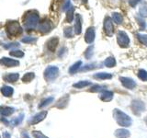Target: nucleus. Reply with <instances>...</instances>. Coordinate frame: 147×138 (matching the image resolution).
<instances>
[{
	"instance_id": "obj_1",
	"label": "nucleus",
	"mask_w": 147,
	"mask_h": 138,
	"mask_svg": "<svg viewBox=\"0 0 147 138\" xmlns=\"http://www.w3.org/2000/svg\"><path fill=\"white\" fill-rule=\"evenodd\" d=\"M23 24L27 30H34L39 24V15L35 11H29L23 18Z\"/></svg>"
},
{
	"instance_id": "obj_2",
	"label": "nucleus",
	"mask_w": 147,
	"mask_h": 138,
	"mask_svg": "<svg viewBox=\"0 0 147 138\" xmlns=\"http://www.w3.org/2000/svg\"><path fill=\"white\" fill-rule=\"evenodd\" d=\"M113 116L119 125L122 127H129L131 125V119L130 118V116H128L126 113L121 112V110L115 109L113 112Z\"/></svg>"
},
{
	"instance_id": "obj_3",
	"label": "nucleus",
	"mask_w": 147,
	"mask_h": 138,
	"mask_svg": "<svg viewBox=\"0 0 147 138\" xmlns=\"http://www.w3.org/2000/svg\"><path fill=\"white\" fill-rule=\"evenodd\" d=\"M7 32L10 36H17L22 32V29L18 21H9L7 25Z\"/></svg>"
},
{
	"instance_id": "obj_4",
	"label": "nucleus",
	"mask_w": 147,
	"mask_h": 138,
	"mask_svg": "<svg viewBox=\"0 0 147 138\" xmlns=\"http://www.w3.org/2000/svg\"><path fill=\"white\" fill-rule=\"evenodd\" d=\"M59 75V68L57 66H48L44 71V78L47 81H53Z\"/></svg>"
},
{
	"instance_id": "obj_5",
	"label": "nucleus",
	"mask_w": 147,
	"mask_h": 138,
	"mask_svg": "<svg viewBox=\"0 0 147 138\" xmlns=\"http://www.w3.org/2000/svg\"><path fill=\"white\" fill-rule=\"evenodd\" d=\"M117 41H118V44L121 46V47L126 48L129 46V43H130V39H129L126 32L119 30L117 34Z\"/></svg>"
},
{
	"instance_id": "obj_6",
	"label": "nucleus",
	"mask_w": 147,
	"mask_h": 138,
	"mask_svg": "<svg viewBox=\"0 0 147 138\" xmlns=\"http://www.w3.org/2000/svg\"><path fill=\"white\" fill-rule=\"evenodd\" d=\"M104 31L109 37L112 36L114 31V27L112 23V18L109 17H106L104 20Z\"/></svg>"
},
{
	"instance_id": "obj_7",
	"label": "nucleus",
	"mask_w": 147,
	"mask_h": 138,
	"mask_svg": "<svg viewBox=\"0 0 147 138\" xmlns=\"http://www.w3.org/2000/svg\"><path fill=\"white\" fill-rule=\"evenodd\" d=\"M131 109L134 114L139 115L141 112H144L145 110V105L144 102H142L141 100H133L131 103Z\"/></svg>"
},
{
	"instance_id": "obj_8",
	"label": "nucleus",
	"mask_w": 147,
	"mask_h": 138,
	"mask_svg": "<svg viewBox=\"0 0 147 138\" xmlns=\"http://www.w3.org/2000/svg\"><path fill=\"white\" fill-rule=\"evenodd\" d=\"M119 80H121L123 87H126V89H133L136 87L135 81L133 79H131V78H130V77L121 76V77H119Z\"/></svg>"
},
{
	"instance_id": "obj_9",
	"label": "nucleus",
	"mask_w": 147,
	"mask_h": 138,
	"mask_svg": "<svg viewBox=\"0 0 147 138\" xmlns=\"http://www.w3.org/2000/svg\"><path fill=\"white\" fill-rule=\"evenodd\" d=\"M0 64H2V66H7V67H13V66H20V62L17 61V60L11 59V58L2 57L0 59Z\"/></svg>"
},
{
	"instance_id": "obj_10",
	"label": "nucleus",
	"mask_w": 147,
	"mask_h": 138,
	"mask_svg": "<svg viewBox=\"0 0 147 138\" xmlns=\"http://www.w3.org/2000/svg\"><path fill=\"white\" fill-rule=\"evenodd\" d=\"M52 28H53V26H52L51 21L48 20H45L39 25V30L41 32V33L46 34V33H48V32L51 31Z\"/></svg>"
},
{
	"instance_id": "obj_11",
	"label": "nucleus",
	"mask_w": 147,
	"mask_h": 138,
	"mask_svg": "<svg viewBox=\"0 0 147 138\" xmlns=\"http://www.w3.org/2000/svg\"><path fill=\"white\" fill-rule=\"evenodd\" d=\"M95 35H96L95 28L94 27L88 28L85 34V41L87 43H92L95 40Z\"/></svg>"
},
{
	"instance_id": "obj_12",
	"label": "nucleus",
	"mask_w": 147,
	"mask_h": 138,
	"mask_svg": "<svg viewBox=\"0 0 147 138\" xmlns=\"http://www.w3.org/2000/svg\"><path fill=\"white\" fill-rule=\"evenodd\" d=\"M46 116H47V112H40L38 114L34 115L29 122L30 124H37V123H39L40 122L43 121Z\"/></svg>"
},
{
	"instance_id": "obj_13",
	"label": "nucleus",
	"mask_w": 147,
	"mask_h": 138,
	"mask_svg": "<svg viewBox=\"0 0 147 138\" xmlns=\"http://www.w3.org/2000/svg\"><path fill=\"white\" fill-rule=\"evenodd\" d=\"M75 33L79 35L82 31V18L79 14L76 15V23H75Z\"/></svg>"
},
{
	"instance_id": "obj_14",
	"label": "nucleus",
	"mask_w": 147,
	"mask_h": 138,
	"mask_svg": "<svg viewBox=\"0 0 147 138\" xmlns=\"http://www.w3.org/2000/svg\"><path fill=\"white\" fill-rule=\"evenodd\" d=\"M58 43H59V39L56 38V37H54V38H52L51 40L48 41L47 47L51 52H54L55 49H56V47H57Z\"/></svg>"
},
{
	"instance_id": "obj_15",
	"label": "nucleus",
	"mask_w": 147,
	"mask_h": 138,
	"mask_svg": "<svg viewBox=\"0 0 147 138\" xmlns=\"http://www.w3.org/2000/svg\"><path fill=\"white\" fill-rule=\"evenodd\" d=\"M131 133L126 129H118L115 131V136L117 138H128L130 137Z\"/></svg>"
},
{
	"instance_id": "obj_16",
	"label": "nucleus",
	"mask_w": 147,
	"mask_h": 138,
	"mask_svg": "<svg viewBox=\"0 0 147 138\" xmlns=\"http://www.w3.org/2000/svg\"><path fill=\"white\" fill-rule=\"evenodd\" d=\"M18 77H20V75H18V73H10L4 76V80L9 83H13V82H16L18 79Z\"/></svg>"
},
{
	"instance_id": "obj_17",
	"label": "nucleus",
	"mask_w": 147,
	"mask_h": 138,
	"mask_svg": "<svg viewBox=\"0 0 147 138\" xmlns=\"http://www.w3.org/2000/svg\"><path fill=\"white\" fill-rule=\"evenodd\" d=\"M14 112H15V109L12 107H0V114L3 116H9Z\"/></svg>"
},
{
	"instance_id": "obj_18",
	"label": "nucleus",
	"mask_w": 147,
	"mask_h": 138,
	"mask_svg": "<svg viewBox=\"0 0 147 138\" xmlns=\"http://www.w3.org/2000/svg\"><path fill=\"white\" fill-rule=\"evenodd\" d=\"M101 100L105 101V102H109L113 99V93L111 91H104L102 94L100 95Z\"/></svg>"
},
{
	"instance_id": "obj_19",
	"label": "nucleus",
	"mask_w": 147,
	"mask_h": 138,
	"mask_svg": "<svg viewBox=\"0 0 147 138\" xmlns=\"http://www.w3.org/2000/svg\"><path fill=\"white\" fill-rule=\"evenodd\" d=\"M1 92L2 94L5 96V97H11L13 95V89L11 87H8V86H4L2 89H1Z\"/></svg>"
},
{
	"instance_id": "obj_20",
	"label": "nucleus",
	"mask_w": 147,
	"mask_h": 138,
	"mask_svg": "<svg viewBox=\"0 0 147 138\" xmlns=\"http://www.w3.org/2000/svg\"><path fill=\"white\" fill-rule=\"evenodd\" d=\"M95 78H98V79H110L112 77L111 74H109V73H98V74H95L94 75Z\"/></svg>"
},
{
	"instance_id": "obj_21",
	"label": "nucleus",
	"mask_w": 147,
	"mask_h": 138,
	"mask_svg": "<svg viewBox=\"0 0 147 138\" xmlns=\"http://www.w3.org/2000/svg\"><path fill=\"white\" fill-rule=\"evenodd\" d=\"M74 7L71 6L69 7L67 10H66V20L68 23H70L74 20V18H75V16H74Z\"/></svg>"
},
{
	"instance_id": "obj_22",
	"label": "nucleus",
	"mask_w": 147,
	"mask_h": 138,
	"mask_svg": "<svg viewBox=\"0 0 147 138\" xmlns=\"http://www.w3.org/2000/svg\"><path fill=\"white\" fill-rule=\"evenodd\" d=\"M104 64H105V66H107V67H113V66H116V61H115L114 57L109 56V57H108V58L104 61Z\"/></svg>"
},
{
	"instance_id": "obj_23",
	"label": "nucleus",
	"mask_w": 147,
	"mask_h": 138,
	"mask_svg": "<svg viewBox=\"0 0 147 138\" xmlns=\"http://www.w3.org/2000/svg\"><path fill=\"white\" fill-rule=\"evenodd\" d=\"M23 118H24V114H23V113L20 114L17 118L13 119L12 121L10 122L11 125H12V126H18V124H20V123L23 121Z\"/></svg>"
},
{
	"instance_id": "obj_24",
	"label": "nucleus",
	"mask_w": 147,
	"mask_h": 138,
	"mask_svg": "<svg viewBox=\"0 0 147 138\" xmlns=\"http://www.w3.org/2000/svg\"><path fill=\"white\" fill-rule=\"evenodd\" d=\"M112 20L117 24H121L123 21V18L119 13H113L112 14Z\"/></svg>"
},
{
	"instance_id": "obj_25",
	"label": "nucleus",
	"mask_w": 147,
	"mask_h": 138,
	"mask_svg": "<svg viewBox=\"0 0 147 138\" xmlns=\"http://www.w3.org/2000/svg\"><path fill=\"white\" fill-rule=\"evenodd\" d=\"M81 66H82V62L81 61L76 62V64H74L73 66L70 68H69V73H70V74H75L78 70V69L81 67Z\"/></svg>"
},
{
	"instance_id": "obj_26",
	"label": "nucleus",
	"mask_w": 147,
	"mask_h": 138,
	"mask_svg": "<svg viewBox=\"0 0 147 138\" xmlns=\"http://www.w3.org/2000/svg\"><path fill=\"white\" fill-rule=\"evenodd\" d=\"M90 84H91V83L89 81H79V82L76 83V84H74L73 87H76V89H83V87L89 86Z\"/></svg>"
},
{
	"instance_id": "obj_27",
	"label": "nucleus",
	"mask_w": 147,
	"mask_h": 138,
	"mask_svg": "<svg viewBox=\"0 0 147 138\" xmlns=\"http://www.w3.org/2000/svg\"><path fill=\"white\" fill-rule=\"evenodd\" d=\"M35 77V75L34 73H27L25 74L24 76L22 77V81L25 82V83H28V82H30L33 78Z\"/></svg>"
},
{
	"instance_id": "obj_28",
	"label": "nucleus",
	"mask_w": 147,
	"mask_h": 138,
	"mask_svg": "<svg viewBox=\"0 0 147 138\" xmlns=\"http://www.w3.org/2000/svg\"><path fill=\"white\" fill-rule=\"evenodd\" d=\"M74 33H75V30H73V29L71 27L65 28L63 30V34L66 38H72V37L74 36Z\"/></svg>"
},
{
	"instance_id": "obj_29",
	"label": "nucleus",
	"mask_w": 147,
	"mask_h": 138,
	"mask_svg": "<svg viewBox=\"0 0 147 138\" xmlns=\"http://www.w3.org/2000/svg\"><path fill=\"white\" fill-rule=\"evenodd\" d=\"M3 47L5 49H15L20 47V43H3Z\"/></svg>"
},
{
	"instance_id": "obj_30",
	"label": "nucleus",
	"mask_w": 147,
	"mask_h": 138,
	"mask_svg": "<svg viewBox=\"0 0 147 138\" xmlns=\"http://www.w3.org/2000/svg\"><path fill=\"white\" fill-rule=\"evenodd\" d=\"M138 77L142 81H147V72L144 70V69H141L138 72Z\"/></svg>"
},
{
	"instance_id": "obj_31",
	"label": "nucleus",
	"mask_w": 147,
	"mask_h": 138,
	"mask_svg": "<svg viewBox=\"0 0 147 138\" xmlns=\"http://www.w3.org/2000/svg\"><path fill=\"white\" fill-rule=\"evenodd\" d=\"M53 101V97H50V98H47L46 99H44V100L41 101L40 104L39 105V108H43V107H45V106L49 105L50 103H52Z\"/></svg>"
},
{
	"instance_id": "obj_32",
	"label": "nucleus",
	"mask_w": 147,
	"mask_h": 138,
	"mask_svg": "<svg viewBox=\"0 0 147 138\" xmlns=\"http://www.w3.org/2000/svg\"><path fill=\"white\" fill-rule=\"evenodd\" d=\"M10 55L11 56H15V57H18V58H21L24 56V53L22 52V51H20V50H14L12 52H10Z\"/></svg>"
},
{
	"instance_id": "obj_33",
	"label": "nucleus",
	"mask_w": 147,
	"mask_h": 138,
	"mask_svg": "<svg viewBox=\"0 0 147 138\" xmlns=\"http://www.w3.org/2000/svg\"><path fill=\"white\" fill-rule=\"evenodd\" d=\"M21 41H22V43H35L37 39L34 38V37L27 36V37H24V38H22Z\"/></svg>"
},
{
	"instance_id": "obj_34",
	"label": "nucleus",
	"mask_w": 147,
	"mask_h": 138,
	"mask_svg": "<svg viewBox=\"0 0 147 138\" xmlns=\"http://www.w3.org/2000/svg\"><path fill=\"white\" fill-rule=\"evenodd\" d=\"M137 37L142 44L147 46V34H137Z\"/></svg>"
},
{
	"instance_id": "obj_35",
	"label": "nucleus",
	"mask_w": 147,
	"mask_h": 138,
	"mask_svg": "<svg viewBox=\"0 0 147 138\" xmlns=\"http://www.w3.org/2000/svg\"><path fill=\"white\" fill-rule=\"evenodd\" d=\"M105 89V87L103 86H99V85H95L91 87L90 91L91 92H100V91H103Z\"/></svg>"
},
{
	"instance_id": "obj_36",
	"label": "nucleus",
	"mask_w": 147,
	"mask_h": 138,
	"mask_svg": "<svg viewBox=\"0 0 147 138\" xmlns=\"http://www.w3.org/2000/svg\"><path fill=\"white\" fill-rule=\"evenodd\" d=\"M140 14L142 17H147V4H144L140 7Z\"/></svg>"
},
{
	"instance_id": "obj_37",
	"label": "nucleus",
	"mask_w": 147,
	"mask_h": 138,
	"mask_svg": "<svg viewBox=\"0 0 147 138\" xmlns=\"http://www.w3.org/2000/svg\"><path fill=\"white\" fill-rule=\"evenodd\" d=\"M92 55H93V46L87 48V50L86 51V53H85V56H86V59H90L92 57Z\"/></svg>"
},
{
	"instance_id": "obj_38",
	"label": "nucleus",
	"mask_w": 147,
	"mask_h": 138,
	"mask_svg": "<svg viewBox=\"0 0 147 138\" xmlns=\"http://www.w3.org/2000/svg\"><path fill=\"white\" fill-rule=\"evenodd\" d=\"M32 135H33L35 138H48L47 136H45L43 133H41L39 131H33L32 132Z\"/></svg>"
},
{
	"instance_id": "obj_39",
	"label": "nucleus",
	"mask_w": 147,
	"mask_h": 138,
	"mask_svg": "<svg viewBox=\"0 0 147 138\" xmlns=\"http://www.w3.org/2000/svg\"><path fill=\"white\" fill-rule=\"evenodd\" d=\"M71 7L70 5V0H66L65 2H64L63 6V10H67V9Z\"/></svg>"
},
{
	"instance_id": "obj_40",
	"label": "nucleus",
	"mask_w": 147,
	"mask_h": 138,
	"mask_svg": "<svg viewBox=\"0 0 147 138\" xmlns=\"http://www.w3.org/2000/svg\"><path fill=\"white\" fill-rule=\"evenodd\" d=\"M128 2L131 7H135L136 5L140 2V0H128Z\"/></svg>"
},
{
	"instance_id": "obj_41",
	"label": "nucleus",
	"mask_w": 147,
	"mask_h": 138,
	"mask_svg": "<svg viewBox=\"0 0 147 138\" xmlns=\"http://www.w3.org/2000/svg\"><path fill=\"white\" fill-rule=\"evenodd\" d=\"M137 20H138V22H139V24L141 25V27H142V29L144 30V28H145V22H144V20H141L140 18H137Z\"/></svg>"
},
{
	"instance_id": "obj_42",
	"label": "nucleus",
	"mask_w": 147,
	"mask_h": 138,
	"mask_svg": "<svg viewBox=\"0 0 147 138\" xmlns=\"http://www.w3.org/2000/svg\"><path fill=\"white\" fill-rule=\"evenodd\" d=\"M3 137L4 138H11V135H10V133H7V132H4L3 133Z\"/></svg>"
},
{
	"instance_id": "obj_43",
	"label": "nucleus",
	"mask_w": 147,
	"mask_h": 138,
	"mask_svg": "<svg viewBox=\"0 0 147 138\" xmlns=\"http://www.w3.org/2000/svg\"><path fill=\"white\" fill-rule=\"evenodd\" d=\"M21 136H22V138H30V136L28 135L25 132H23V133H21Z\"/></svg>"
},
{
	"instance_id": "obj_44",
	"label": "nucleus",
	"mask_w": 147,
	"mask_h": 138,
	"mask_svg": "<svg viewBox=\"0 0 147 138\" xmlns=\"http://www.w3.org/2000/svg\"><path fill=\"white\" fill-rule=\"evenodd\" d=\"M87 1H88V0H82V2L84 3V4H86V3H87Z\"/></svg>"
},
{
	"instance_id": "obj_45",
	"label": "nucleus",
	"mask_w": 147,
	"mask_h": 138,
	"mask_svg": "<svg viewBox=\"0 0 147 138\" xmlns=\"http://www.w3.org/2000/svg\"><path fill=\"white\" fill-rule=\"evenodd\" d=\"M145 122H146V124H147V117L145 118Z\"/></svg>"
}]
</instances>
